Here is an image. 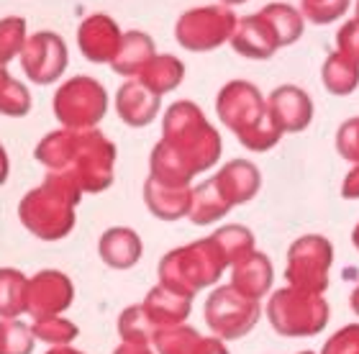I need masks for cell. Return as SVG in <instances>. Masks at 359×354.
I'll list each match as a JSON object with an SVG mask.
<instances>
[{
  "label": "cell",
  "instance_id": "8d00e7d4",
  "mask_svg": "<svg viewBox=\"0 0 359 354\" xmlns=\"http://www.w3.org/2000/svg\"><path fill=\"white\" fill-rule=\"evenodd\" d=\"M116 354H151V352L147 349V344H131V341H123V344L116 349Z\"/></svg>",
  "mask_w": 359,
  "mask_h": 354
},
{
  "label": "cell",
  "instance_id": "7bdbcfd3",
  "mask_svg": "<svg viewBox=\"0 0 359 354\" xmlns=\"http://www.w3.org/2000/svg\"><path fill=\"white\" fill-rule=\"evenodd\" d=\"M300 354H313V352H300Z\"/></svg>",
  "mask_w": 359,
  "mask_h": 354
},
{
  "label": "cell",
  "instance_id": "d6986e66",
  "mask_svg": "<svg viewBox=\"0 0 359 354\" xmlns=\"http://www.w3.org/2000/svg\"><path fill=\"white\" fill-rule=\"evenodd\" d=\"M154 344L162 354H229L218 339H205L190 326H170L154 334Z\"/></svg>",
  "mask_w": 359,
  "mask_h": 354
},
{
  "label": "cell",
  "instance_id": "f1b7e54d",
  "mask_svg": "<svg viewBox=\"0 0 359 354\" xmlns=\"http://www.w3.org/2000/svg\"><path fill=\"white\" fill-rule=\"evenodd\" d=\"M264 11L275 23L283 46L292 44V41H298L303 36V13L300 11H295L287 3H269V6H264Z\"/></svg>",
  "mask_w": 359,
  "mask_h": 354
},
{
  "label": "cell",
  "instance_id": "2e32d148",
  "mask_svg": "<svg viewBox=\"0 0 359 354\" xmlns=\"http://www.w3.org/2000/svg\"><path fill=\"white\" fill-rule=\"evenodd\" d=\"M213 185H216L218 196L224 198V203L233 208V205L247 203L257 196V190L262 185V175L247 159H233L213 177Z\"/></svg>",
  "mask_w": 359,
  "mask_h": 354
},
{
  "label": "cell",
  "instance_id": "f546056e",
  "mask_svg": "<svg viewBox=\"0 0 359 354\" xmlns=\"http://www.w3.org/2000/svg\"><path fill=\"white\" fill-rule=\"evenodd\" d=\"M26 44V21L18 15H8L0 21V67L15 60Z\"/></svg>",
  "mask_w": 359,
  "mask_h": 354
},
{
  "label": "cell",
  "instance_id": "7c38bea8",
  "mask_svg": "<svg viewBox=\"0 0 359 354\" xmlns=\"http://www.w3.org/2000/svg\"><path fill=\"white\" fill-rule=\"evenodd\" d=\"M75 298V287L67 275L57 270H41L29 280V295H26V313L36 318L60 316L69 308Z\"/></svg>",
  "mask_w": 359,
  "mask_h": 354
},
{
  "label": "cell",
  "instance_id": "44dd1931",
  "mask_svg": "<svg viewBox=\"0 0 359 354\" xmlns=\"http://www.w3.org/2000/svg\"><path fill=\"white\" fill-rule=\"evenodd\" d=\"M100 259L113 270H128L142 259V239L126 226H116L100 236Z\"/></svg>",
  "mask_w": 359,
  "mask_h": 354
},
{
  "label": "cell",
  "instance_id": "4fadbf2b",
  "mask_svg": "<svg viewBox=\"0 0 359 354\" xmlns=\"http://www.w3.org/2000/svg\"><path fill=\"white\" fill-rule=\"evenodd\" d=\"M231 46L241 57H249V60H269L283 46V41H280V34H277L272 18L262 8L259 13L244 15L236 21Z\"/></svg>",
  "mask_w": 359,
  "mask_h": 354
},
{
  "label": "cell",
  "instance_id": "277c9868",
  "mask_svg": "<svg viewBox=\"0 0 359 354\" xmlns=\"http://www.w3.org/2000/svg\"><path fill=\"white\" fill-rule=\"evenodd\" d=\"M80 190L62 177L46 175V182L39 185L23 198L18 205L23 226L44 241H57L75 226V205L80 200Z\"/></svg>",
  "mask_w": 359,
  "mask_h": 354
},
{
  "label": "cell",
  "instance_id": "e0dca14e",
  "mask_svg": "<svg viewBox=\"0 0 359 354\" xmlns=\"http://www.w3.org/2000/svg\"><path fill=\"white\" fill-rule=\"evenodd\" d=\"M116 111L128 126H147L159 114V95L139 80H128L126 85H121L118 95H116Z\"/></svg>",
  "mask_w": 359,
  "mask_h": 354
},
{
  "label": "cell",
  "instance_id": "9a60e30c",
  "mask_svg": "<svg viewBox=\"0 0 359 354\" xmlns=\"http://www.w3.org/2000/svg\"><path fill=\"white\" fill-rule=\"evenodd\" d=\"M269 118L275 121V126L283 134H295L308 128L313 118V103L308 98L306 90H300L295 85H283L277 88L267 100Z\"/></svg>",
  "mask_w": 359,
  "mask_h": 354
},
{
  "label": "cell",
  "instance_id": "4316f807",
  "mask_svg": "<svg viewBox=\"0 0 359 354\" xmlns=\"http://www.w3.org/2000/svg\"><path fill=\"white\" fill-rule=\"evenodd\" d=\"M31 111V95L26 85L8 75L6 67H0V114L3 116H26Z\"/></svg>",
  "mask_w": 359,
  "mask_h": 354
},
{
  "label": "cell",
  "instance_id": "83f0119b",
  "mask_svg": "<svg viewBox=\"0 0 359 354\" xmlns=\"http://www.w3.org/2000/svg\"><path fill=\"white\" fill-rule=\"evenodd\" d=\"M34 344H36V336L31 332V326L15 318L0 321V354H31Z\"/></svg>",
  "mask_w": 359,
  "mask_h": 354
},
{
  "label": "cell",
  "instance_id": "b9f144b4",
  "mask_svg": "<svg viewBox=\"0 0 359 354\" xmlns=\"http://www.w3.org/2000/svg\"><path fill=\"white\" fill-rule=\"evenodd\" d=\"M357 21H359V0H357Z\"/></svg>",
  "mask_w": 359,
  "mask_h": 354
},
{
  "label": "cell",
  "instance_id": "5b68a950",
  "mask_svg": "<svg viewBox=\"0 0 359 354\" xmlns=\"http://www.w3.org/2000/svg\"><path fill=\"white\" fill-rule=\"evenodd\" d=\"M229 257L216 236L201 239L190 247L175 249L159 262V285L177 295L193 298L201 287L213 285L224 272Z\"/></svg>",
  "mask_w": 359,
  "mask_h": 354
},
{
  "label": "cell",
  "instance_id": "3957f363",
  "mask_svg": "<svg viewBox=\"0 0 359 354\" xmlns=\"http://www.w3.org/2000/svg\"><path fill=\"white\" fill-rule=\"evenodd\" d=\"M216 111L218 118L252 151L272 149L283 136V131L275 126V121L269 118L262 93L247 80H233L226 85L224 90L218 93Z\"/></svg>",
  "mask_w": 359,
  "mask_h": 354
},
{
  "label": "cell",
  "instance_id": "ffe728a7",
  "mask_svg": "<svg viewBox=\"0 0 359 354\" xmlns=\"http://www.w3.org/2000/svg\"><path fill=\"white\" fill-rule=\"evenodd\" d=\"M144 313L149 318V324L154 329H170V326H180L190 313V298L177 295L167 287L157 285L147 295V301L142 303Z\"/></svg>",
  "mask_w": 359,
  "mask_h": 354
},
{
  "label": "cell",
  "instance_id": "74e56055",
  "mask_svg": "<svg viewBox=\"0 0 359 354\" xmlns=\"http://www.w3.org/2000/svg\"><path fill=\"white\" fill-rule=\"evenodd\" d=\"M8 172H11V165H8V154H6V149H3V144H0V185H6Z\"/></svg>",
  "mask_w": 359,
  "mask_h": 354
},
{
  "label": "cell",
  "instance_id": "9c48e42d",
  "mask_svg": "<svg viewBox=\"0 0 359 354\" xmlns=\"http://www.w3.org/2000/svg\"><path fill=\"white\" fill-rule=\"evenodd\" d=\"M257 321H259L257 301L241 295L231 285L213 290L205 303V324L221 339H241Z\"/></svg>",
  "mask_w": 359,
  "mask_h": 354
},
{
  "label": "cell",
  "instance_id": "ab89813d",
  "mask_svg": "<svg viewBox=\"0 0 359 354\" xmlns=\"http://www.w3.org/2000/svg\"><path fill=\"white\" fill-rule=\"evenodd\" d=\"M224 6H239V3H247V0H221Z\"/></svg>",
  "mask_w": 359,
  "mask_h": 354
},
{
  "label": "cell",
  "instance_id": "cb8c5ba5",
  "mask_svg": "<svg viewBox=\"0 0 359 354\" xmlns=\"http://www.w3.org/2000/svg\"><path fill=\"white\" fill-rule=\"evenodd\" d=\"M182 77H185V64L172 57V54H165V57H154V60L147 64V67L139 72V83L147 85L151 93H157L159 98L165 95V93L175 90L180 83H182Z\"/></svg>",
  "mask_w": 359,
  "mask_h": 354
},
{
  "label": "cell",
  "instance_id": "8992f818",
  "mask_svg": "<svg viewBox=\"0 0 359 354\" xmlns=\"http://www.w3.org/2000/svg\"><path fill=\"white\" fill-rule=\"evenodd\" d=\"M267 316L283 336H311L329 324V306L321 295L285 287L272 295Z\"/></svg>",
  "mask_w": 359,
  "mask_h": 354
},
{
  "label": "cell",
  "instance_id": "d590c367",
  "mask_svg": "<svg viewBox=\"0 0 359 354\" xmlns=\"http://www.w3.org/2000/svg\"><path fill=\"white\" fill-rule=\"evenodd\" d=\"M341 196H344V198H359V165L354 167L352 172L346 175L344 188H341Z\"/></svg>",
  "mask_w": 359,
  "mask_h": 354
},
{
  "label": "cell",
  "instance_id": "e575fe53",
  "mask_svg": "<svg viewBox=\"0 0 359 354\" xmlns=\"http://www.w3.org/2000/svg\"><path fill=\"white\" fill-rule=\"evenodd\" d=\"M339 52L349 54L354 62H359V21H349L339 31Z\"/></svg>",
  "mask_w": 359,
  "mask_h": 354
},
{
  "label": "cell",
  "instance_id": "5bb4252c",
  "mask_svg": "<svg viewBox=\"0 0 359 354\" xmlns=\"http://www.w3.org/2000/svg\"><path fill=\"white\" fill-rule=\"evenodd\" d=\"M121 39H123V34L118 31V26H116V21H113L111 15H105V13L90 15V18H85V21L80 23V29H77L80 52H83L90 62H97V64L116 60Z\"/></svg>",
  "mask_w": 359,
  "mask_h": 354
},
{
  "label": "cell",
  "instance_id": "8fae6325",
  "mask_svg": "<svg viewBox=\"0 0 359 354\" xmlns=\"http://www.w3.org/2000/svg\"><path fill=\"white\" fill-rule=\"evenodd\" d=\"M18 57L26 77L36 85L57 83L62 72L67 69V44L54 31H39L26 39Z\"/></svg>",
  "mask_w": 359,
  "mask_h": 354
},
{
  "label": "cell",
  "instance_id": "4dcf8cb0",
  "mask_svg": "<svg viewBox=\"0 0 359 354\" xmlns=\"http://www.w3.org/2000/svg\"><path fill=\"white\" fill-rule=\"evenodd\" d=\"M34 336L46 344H54V347H67L69 341L77 336V326L69 324L67 318L52 316V318H39L36 324L31 326Z\"/></svg>",
  "mask_w": 359,
  "mask_h": 354
},
{
  "label": "cell",
  "instance_id": "7a4b0ae2",
  "mask_svg": "<svg viewBox=\"0 0 359 354\" xmlns=\"http://www.w3.org/2000/svg\"><path fill=\"white\" fill-rule=\"evenodd\" d=\"M36 159L49 175L67 180L80 193H100L113 182L116 147L95 128H62L39 142Z\"/></svg>",
  "mask_w": 359,
  "mask_h": 354
},
{
  "label": "cell",
  "instance_id": "484cf974",
  "mask_svg": "<svg viewBox=\"0 0 359 354\" xmlns=\"http://www.w3.org/2000/svg\"><path fill=\"white\" fill-rule=\"evenodd\" d=\"M29 280L13 267L0 270V318H15L26 313Z\"/></svg>",
  "mask_w": 359,
  "mask_h": 354
},
{
  "label": "cell",
  "instance_id": "6da1fadb",
  "mask_svg": "<svg viewBox=\"0 0 359 354\" xmlns=\"http://www.w3.org/2000/svg\"><path fill=\"white\" fill-rule=\"evenodd\" d=\"M221 157V136L190 100L175 103L165 116L162 142L151 151L149 177L187 188L190 177L213 167Z\"/></svg>",
  "mask_w": 359,
  "mask_h": 354
},
{
  "label": "cell",
  "instance_id": "ac0fdd59",
  "mask_svg": "<svg viewBox=\"0 0 359 354\" xmlns=\"http://www.w3.org/2000/svg\"><path fill=\"white\" fill-rule=\"evenodd\" d=\"M144 200L149 205V211L162 221H177L190 213V200H193V190L180 188V185H167L154 177L147 180L144 185Z\"/></svg>",
  "mask_w": 359,
  "mask_h": 354
},
{
  "label": "cell",
  "instance_id": "1f68e13d",
  "mask_svg": "<svg viewBox=\"0 0 359 354\" xmlns=\"http://www.w3.org/2000/svg\"><path fill=\"white\" fill-rule=\"evenodd\" d=\"M349 0H303V15L318 26L337 21L346 13Z\"/></svg>",
  "mask_w": 359,
  "mask_h": 354
},
{
  "label": "cell",
  "instance_id": "60d3db41",
  "mask_svg": "<svg viewBox=\"0 0 359 354\" xmlns=\"http://www.w3.org/2000/svg\"><path fill=\"white\" fill-rule=\"evenodd\" d=\"M352 239H354V244H357V249H359V226L354 229V234H352Z\"/></svg>",
  "mask_w": 359,
  "mask_h": 354
},
{
  "label": "cell",
  "instance_id": "d4e9b609",
  "mask_svg": "<svg viewBox=\"0 0 359 354\" xmlns=\"http://www.w3.org/2000/svg\"><path fill=\"white\" fill-rule=\"evenodd\" d=\"M323 85L331 95H349L359 85V62H354L349 54L334 52L323 64Z\"/></svg>",
  "mask_w": 359,
  "mask_h": 354
},
{
  "label": "cell",
  "instance_id": "52a82bcc",
  "mask_svg": "<svg viewBox=\"0 0 359 354\" xmlns=\"http://www.w3.org/2000/svg\"><path fill=\"white\" fill-rule=\"evenodd\" d=\"M236 15L226 6H203L180 15L175 26L177 44L187 52H210L224 41H231L236 29Z\"/></svg>",
  "mask_w": 359,
  "mask_h": 354
},
{
  "label": "cell",
  "instance_id": "30bf717a",
  "mask_svg": "<svg viewBox=\"0 0 359 354\" xmlns=\"http://www.w3.org/2000/svg\"><path fill=\"white\" fill-rule=\"evenodd\" d=\"M331 244L323 236H303L290 247L287 254V280L295 290L321 295L329 285Z\"/></svg>",
  "mask_w": 359,
  "mask_h": 354
},
{
  "label": "cell",
  "instance_id": "ba28073f",
  "mask_svg": "<svg viewBox=\"0 0 359 354\" xmlns=\"http://www.w3.org/2000/svg\"><path fill=\"white\" fill-rule=\"evenodd\" d=\"M108 111L105 88L93 77H72L54 95V116L65 128H93Z\"/></svg>",
  "mask_w": 359,
  "mask_h": 354
},
{
  "label": "cell",
  "instance_id": "d6a6232c",
  "mask_svg": "<svg viewBox=\"0 0 359 354\" xmlns=\"http://www.w3.org/2000/svg\"><path fill=\"white\" fill-rule=\"evenodd\" d=\"M337 147L341 151V157H346L349 162L359 165V118L346 121L344 126L339 128Z\"/></svg>",
  "mask_w": 359,
  "mask_h": 354
},
{
  "label": "cell",
  "instance_id": "603a6c76",
  "mask_svg": "<svg viewBox=\"0 0 359 354\" xmlns=\"http://www.w3.org/2000/svg\"><path fill=\"white\" fill-rule=\"evenodd\" d=\"M157 54H154V41H151L149 34H144V31H128L123 34L121 39V46H118V54H116V60L111 62L113 72H118L123 77H139L147 64L154 60Z\"/></svg>",
  "mask_w": 359,
  "mask_h": 354
},
{
  "label": "cell",
  "instance_id": "f35d334b",
  "mask_svg": "<svg viewBox=\"0 0 359 354\" xmlns=\"http://www.w3.org/2000/svg\"><path fill=\"white\" fill-rule=\"evenodd\" d=\"M46 354H83V352H75V349H69V347H54L52 352H46Z\"/></svg>",
  "mask_w": 359,
  "mask_h": 354
},
{
  "label": "cell",
  "instance_id": "7402d4cb",
  "mask_svg": "<svg viewBox=\"0 0 359 354\" xmlns=\"http://www.w3.org/2000/svg\"><path fill=\"white\" fill-rule=\"evenodd\" d=\"M269 285H272V267H269V259L264 254L252 252L241 262L233 264L231 287L239 290L241 295H247L252 301H259L269 290Z\"/></svg>",
  "mask_w": 359,
  "mask_h": 354
},
{
  "label": "cell",
  "instance_id": "836d02e7",
  "mask_svg": "<svg viewBox=\"0 0 359 354\" xmlns=\"http://www.w3.org/2000/svg\"><path fill=\"white\" fill-rule=\"evenodd\" d=\"M321 354H359V326H346L326 341Z\"/></svg>",
  "mask_w": 359,
  "mask_h": 354
}]
</instances>
